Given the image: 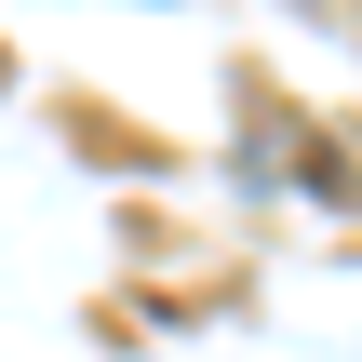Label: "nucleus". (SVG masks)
I'll use <instances>...</instances> for the list:
<instances>
[]
</instances>
